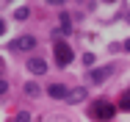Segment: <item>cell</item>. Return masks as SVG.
<instances>
[{
  "label": "cell",
  "instance_id": "obj_1",
  "mask_svg": "<svg viewBox=\"0 0 130 122\" xmlns=\"http://www.w3.org/2000/svg\"><path fill=\"white\" fill-rule=\"evenodd\" d=\"M89 111H91V117H94V119H100V122H108V119H113V114H116V105H113V103H111V100H94V103H91V108H89Z\"/></svg>",
  "mask_w": 130,
  "mask_h": 122
},
{
  "label": "cell",
  "instance_id": "obj_2",
  "mask_svg": "<svg viewBox=\"0 0 130 122\" xmlns=\"http://www.w3.org/2000/svg\"><path fill=\"white\" fill-rule=\"evenodd\" d=\"M53 53H55V64H58V67H69V64H72V47H69L67 42H55Z\"/></svg>",
  "mask_w": 130,
  "mask_h": 122
},
{
  "label": "cell",
  "instance_id": "obj_3",
  "mask_svg": "<svg viewBox=\"0 0 130 122\" xmlns=\"http://www.w3.org/2000/svg\"><path fill=\"white\" fill-rule=\"evenodd\" d=\"M28 72L30 75H44L47 72V61H44V58H36V56H33V58H28Z\"/></svg>",
  "mask_w": 130,
  "mask_h": 122
},
{
  "label": "cell",
  "instance_id": "obj_4",
  "mask_svg": "<svg viewBox=\"0 0 130 122\" xmlns=\"http://www.w3.org/2000/svg\"><path fill=\"white\" fill-rule=\"evenodd\" d=\"M33 47H36V36H30V33L20 36L17 42H11V50H33Z\"/></svg>",
  "mask_w": 130,
  "mask_h": 122
},
{
  "label": "cell",
  "instance_id": "obj_5",
  "mask_svg": "<svg viewBox=\"0 0 130 122\" xmlns=\"http://www.w3.org/2000/svg\"><path fill=\"white\" fill-rule=\"evenodd\" d=\"M111 75H113V67H100V70H91L89 80H91V83H103V80H108Z\"/></svg>",
  "mask_w": 130,
  "mask_h": 122
},
{
  "label": "cell",
  "instance_id": "obj_6",
  "mask_svg": "<svg viewBox=\"0 0 130 122\" xmlns=\"http://www.w3.org/2000/svg\"><path fill=\"white\" fill-rule=\"evenodd\" d=\"M47 94H50V97H55V100H67L69 89H67V86H61V83H53L50 89H47Z\"/></svg>",
  "mask_w": 130,
  "mask_h": 122
},
{
  "label": "cell",
  "instance_id": "obj_7",
  "mask_svg": "<svg viewBox=\"0 0 130 122\" xmlns=\"http://www.w3.org/2000/svg\"><path fill=\"white\" fill-rule=\"evenodd\" d=\"M83 100H86V89H83V86L72 89V92L67 94V103H72V105H78V103H83Z\"/></svg>",
  "mask_w": 130,
  "mask_h": 122
},
{
  "label": "cell",
  "instance_id": "obj_8",
  "mask_svg": "<svg viewBox=\"0 0 130 122\" xmlns=\"http://www.w3.org/2000/svg\"><path fill=\"white\" fill-rule=\"evenodd\" d=\"M14 17H17V20H28V17H30V8H28V6H20V8L14 11Z\"/></svg>",
  "mask_w": 130,
  "mask_h": 122
},
{
  "label": "cell",
  "instance_id": "obj_9",
  "mask_svg": "<svg viewBox=\"0 0 130 122\" xmlns=\"http://www.w3.org/2000/svg\"><path fill=\"white\" fill-rule=\"evenodd\" d=\"M119 108H122V111H130V89L122 94V100H119Z\"/></svg>",
  "mask_w": 130,
  "mask_h": 122
},
{
  "label": "cell",
  "instance_id": "obj_10",
  "mask_svg": "<svg viewBox=\"0 0 130 122\" xmlns=\"http://www.w3.org/2000/svg\"><path fill=\"white\" fill-rule=\"evenodd\" d=\"M14 122H30V114H28V111H20V114L14 117Z\"/></svg>",
  "mask_w": 130,
  "mask_h": 122
},
{
  "label": "cell",
  "instance_id": "obj_11",
  "mask_svg": "<svg viewBox=\"0 0 130 122\" xmlns=\"http://www.w3.org/2000/svg\"><path fill=\"white\" fill-rule=\"evenodd\" d=\"M25 92L30 94V97H36V94H39V86H36V83H28V86H25Z\"/></svg>",
  "mask_w": 130,
  "mask_h": 122
},
{
  "label": "cell",
  "instance_id": "obj_12",
  "mask_svg": "<svg viewBox=\"0 0 130 122\" xmlns=\"http://www.w3.org/2000/svg\"><path fill=\"white\" fill-rule=\"evenodd\" d=\"M61 28H64V33H67V31H69V28H72V22H69V20H67V14H64V17H61Z\"/></svg>",
  "mask_w": 130,
  "mask_h": 122
},
{
  "label": "cell",
  "instance_id": "obj_13",
  "mask_svg": "<svg viewBox=\"0 0 130 122\" xmlns=\"http://www.w3.org/2000/svg\"><path fill=\"white\" fill-rule=\"evenodd\" d=\"M83 64H86V67H91V64H94V56H91V53H86V56H83Z\"/></svg>",
  "mask_w": 130,
  "mask_h": 122
},
{
  "label": "cell",
  "instance_id": "obj_14",
  "mask_svg": "<svg viewBox=\"0 0 130 122\" xmlns=\"http://www.w3.org/2000/svg\"><path fill=\"white\" fill-rule=\"evenodd\" d=\"M3 33H6V22L0 20V36H3Z\"/></svg>",
  "mask_w": 130,
  "mask_h": 122
},
{
  "label": "cell",
  "instance_id": "obj_15",
  "mask_svg": "<svg viewBox=\"0 0 130 122\" xmlns=\"http://www.w3.org/2000/svg\"><path fill=\"white\" fill-rule=\"evenodd\" d=\"M3 92H6V80H0V94H3Z\"/></svg>",
  "mask_w": 130,
  "mask_h": 122
},
{
  "label": "cell",
  "instance_id": "obj_16",
  "mask_svg": "<svg viewBox=\"0 0 130 122\" xmlns=\"http://www.w3.org/2000/svg\"><path fill=\"white\" fill-rule=\"evenodd\" d=\"M125 50H130V39H127V42H125Z\"/></svg>",
  "mask_w": 130,
  "mask_h": 122
}]
</instances>
